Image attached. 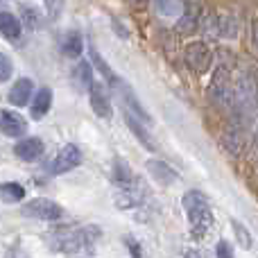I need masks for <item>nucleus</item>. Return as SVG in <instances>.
I'll return each instance as SVG.
<instances>
[{"label": "nucleus", "mask_w": 258, "mask_h": 258, "mask_svg": "<svg viewBox=\"0 0 258 258\" xmlns=\"http://www.w3.org/2000/svg\"><path fill=\"white\" fill-rule=\"evenodd\" d=\"M181 206H183V213H186V218H188V224H190L192 238L202 240L204 236H209L213 224H215L209 197L200 190H188L181 200Z\"/></svg>", "instance_id": "1"}, {"label": "nucleus", "mask_w": 258, "mask_h": 258, "mask_svg": "<svg viewBox=\"0 0 258 258\" xmlns=\"http://www.w3.org/2000/svg\"><path fill=\"white\" fill-rule=\"evenodd\" d=\"M100 231L95 227H66L50 233V247L61 254H84L91 251Z\"/></svg>", "instance_id": "2"}, {"label": "nucleus", "mask_w": 258, "mask_h": 258, "mask_svg": "<svg viewBox=\"0 0 258 258\" xmlns=\"http://www.w3.org/2000/svg\"><path fill=\"white\" fill-rule=\"evenodd\" d=\"M23 215L34 220H43V222H54V220H59L63 215V209L57 202L48 200V197H34V200H30L23 206Z\"/></svg>", "instance_id": "3"}, {"label": "nucleus", "mask_w": 258, "mask_h": 258, "mask_svg": "<svg viewBox=\"0 0 258 258\" xmlns=\"http://www.w3.org/2000/svg\"><path fill=\"white\" fill-rule=\"evenodd\" d=\"M209 95L215 104H220V107L233 104V86H231V77H229L227 68H218V71H215Z\"/></svg>", "instance_id": "4"}, {"label": "nucleus", "mask_w": 258, "mask_h": 258, "mask_svg": "<svg viewBox=\"0 0 258 258\" xmlns=\"http://www.w3.org/2000/svg\"><path fill=\"white\" fill-rule=\"evenodd\" d=\"M82 161H84V156H82L80 147L73 145V143H66V145L59 150V154L54 156V161H52V174L71 172V170L80 168Z\"/></svg>", "instance_id": "5"}, {"label": "nucleus", "mask_w": 258, "mask_h": 258, "mask_svg": "<svg viewBox=\"0 0 258 258\" xmlns=\"http://www.w3.org/2000/svg\"><path fill=\"white\" fill-rule=\"evenodd\" d=\"M211 61H213V54H211V48L204 43V41H192V43H188L186 63L190 66V71L206 73L211 68Z\"/></svg>", "instance_id": "6"}, {"label": "nucleus", "mask_w": 258, "mask_h": 258, "mask_svg": "<svg viewBox=\"0 0 258 258\" xmlns=\"http://www.w3.org/2000/svg\"><path fill=\"white\" fill-rule=\"evenodd\" d=\"M0 132L9 138H18L27 134V122L21 113L12 109H0Z\"/></svg>", "instance_id": "7"}, {"label": "nucleus", "mask_w": 258, "mask_h": 258, "mask_svg": "<svg viewBox=\"0 0 258 258\" xmlns=\"http://www.w3.org/2000/svg\"><path fill=\"white\" fill-rule=\"evenodd\" d=\"M89 100H91V109L95 111V116L104 118V120H109V118L113 116V107H111V98H109L107 89H104L100 82H95L93 86H91L89 91Z\"/></svg>", "instance_id": "8"}, {"label": "nucleus", "mask_w": 258, "mask_h": 258, "mask_svg": "<svg viewBox=\"0 0 258 258\" xmlns=\"http://www.w3.org/2000/svg\"><path fill=\"white\" fill-rule=\"evenodd\" d=\"M118 91H120V98H122V107H125V111H129L132 116H136L138 120H143L145 125H152V118H150V113H147V109L143 107L141 102H138L136 93L129 89L125 82L118 86Z\"/></svg>", "instance_id": "9"}, {"label": "nucleus", "mask_w": 258, "mask_h": 258, "mask_svg": "<svg viewBox=\"0 0 258 258\" xmlns=\"http://www.w3.org/2000/svg\"><path fill=\"white\" fill-rule=\"evenodd\" d=\"M32 91H34V82L30 77H21V80H16L12 84V91H9L7 98L14 107H27L32 102V98H34Z\"/></svg>", "instance_id": "10"}, {"label": "nucleus", "mask_w": 258, "mask_h": 258, "mask_svg": "<svg viewBox=\"0 0 258 258\" xmlns=\"http://www.w3.org/2000/svg\"><path fill=\"white\" fill-rule=\"evenodd\" d=\"M14 154H16L21 161L32 163V161H36L41 154H43V141L36 136L23 138V141H18L16 145H14Z\"/></svg>", "instance_id": "11"}, {"label": "nucleus", "mask_w": 258, "mask_h": 258, "mask_svg": "<svg viewBox=\"0 0 258 258\" xmlns=\"http://www.w3.org/2000/svg\"><path fill=\"white\" fill-rule=\"evenodd\" d=\"M147 172H150V177L154 179L156 183H161V186H170V183L177 181V172H174L172 168H170L165 161H159V159H150L145 163Z\"/></svg>", "instance_id": "12"}, {"label": "nucleus", "mask_w": 258, "mask_h": 258, "mask_svg": "<svg viewBox=\"0 0 258 258\" xmlns=\"http://www.w3.org/2000/svg\"><path fill=\"white\" fill-rule=\"evenodd\" d=\"M52 109V91L50 89H39L36 95L30 102V116L34 120H41L43 116H48V111Z\"/></svg>", "instance_id": "13"}, {"label": "nucleus", "mask_w": 258, "mask_h": 258, "mask_svg": "<svg viewBox=\"0 0 258 258\" xmlns=\"http://www.w3.org/2000/svg\"><path fill=\"white\" fill-rule=\"evenodd\" d=\"M113 202L118 209H134L141 202V190H136V183L134 186H118L113 190Z\"/></svg>", "instance_id": "14"}, {"label": "nucleus", "mask_w": 258, "mask_h": 258, "mask_svg": "<svg viewBox=\"0 0 258 258\" xmlns=\"http://www.w3.org/2000/svg\"><path fill=\"white\" fill-rule=\"evenodd\" d=\"M89 52H91V61H93V63H95V68H98V71L102 73L104 82H107V84H111V86H116V89H118V86L122 84V80L116 75V73H113V68L107 63V59L100 57V52L93 48V45H89Z\"/></svg>", "instance_id": "15"}, {"label": "nucleus", "mask_w": 258, "mask_h": 258, "mask_svg": "<svg viewBox=\"0 0 258 258\" xmlns=\"http://www.w3.org/2000/svg\"><path fill=\"white\" fill-rule=\"evenodd\" d=\"M23 32V23L14 16L12 12H3L0 14V34L9 41H16Z\"/></svg>", "instance_id": "16"}, {"label": "nucleus", "mask_w": 258, "mask_h": 258, "mask_svg": "<svg viewBox=\"0 0 258 258\" xmlns=\"http://www.w3.org/2000/svg\"><path fill=\"white\" fill-rule=\"evenodd\" d=\"M61 50H63V54L71 59L82 57V52H84V39H82L80 32H75V30L66 32V36H63V41H61Z\"/></svg>", "instance_id": "17"}, {"label": "nucleus", "mask_w": 258, "mask_h": 258, "mask_svg": "<svg viewBox=\"0 0 258 258\" xmlns=\"http://www.w3.org/2000/svg\"><path fill=\"white\" fill-rule=\"evenodd\" d=\"M125 122H127V127L134 132V136H136L138 141H141L143 145L147 147V150H154V143H152L150 132H147L145 122H143V120H138V118H136V116H132V113H129V111H125Z\"/></svg>", "instance_id": "18"}, {"label": "nucleus", "mask_w": 258, "mask_h": 258, "mask_svg": "<svg viewBox=\"0 0 258 258\" xmlns=\"http://www.w3.org/2000/svg\"><path fill=\"white\" fill-rule=\"evenodd\" d=\"M113 179L118 186H134L136 183L132 168L127 165L125 159H113Z\"/></svg>", "instance_id": "19"}, {"label": "nucleus", "mask_w": 258, "mask_h": 258, "mask_svg": "<svg viewBox=\"0 0 258 258\" xmlns=\"http://www.w3.org/2000/svg\"><path fill=\"white\" fill-rule=\"evenodd\" d=\"M25 197V188L16 181H5L0 186V200L7 202V204H16V202H23Z\"/></svg>", "instance_id": "20"}, {"label": "nucleus", "mask_w": 258, "mask_h": 258, "mask_svg": "<svg viewBox=\"0 0 258 258\" xmlns=\"http://www.w3.org/2000/svg\"><path fill=\"white\" fill-rule=\"evenodd\" d=\"M154 5L163 16H183V0H154Z\"/></svg>", "instance_id": "21"}, {"label": "nucleus", "mask_w": 258, "mask_h": 258, "mask_svg": "<svg viewBox=\"0 0 258 258\" xmlns=\"http://www.w3.org/2000/svg\"><path fill=\"white\" fill-rule=\"evenodd\" d=\"M231 229L233 233H236V240L238 245L242 247V249H251V245H254V240H251V233L247 231V227L242 222H238V220H231Z\"/></svg>", "instance_id": "22"}, {"label": "nucleus", "mask_w": 258, "mask_h": 258, "mask_svg": "<svg viewBox=\"0 0 258 258\" xmlns=\"http://www.w3.org/2000/svg\"><path fill=\"white\" fill-rule=\"evenodd\" d=\"M77 80H80L82 89L91 91V86L95 84V82H93V68H91V61H80V66H77Z\"/></svg>", "instance_id": "23"}, {"label": "nucleus", "mask_w": 258, "mask_h": 258, "mask_svg": "<svg viewBox=\"0 0 258 258\" xmlns=\"http://www.w3.org/2000/svg\"><path fill=\"white\" fill-rule=\"evenodd\" d=\"M21 16H23V23H25L27 27H32V30H36V27L41 25V16H39V12H36L34 7L23 5V7H21Z\"/></svg>", "instance_id": "24"}, {"label": "nucleus", "mask_w": 258, "mask_h": 258, "mask_svg": "<svg viewBox=\"0 0 258 258\" xmlns=\"http://www.w3.org/2000/svg\"><path fill=\"white\" fill-rule=\"evenodd\" d=\"M12 73H14L12 59H9L5 52H0V84H3V82H7L9 77H12Z\"/></svg>", "instance_id": "25"}, {"label": "nucleus", "mask_w": 258, "mask_h": 258, "mask_svg": "<svg viewBox=\"0 0 258 258\" xmlns=\"http://www.w3.org/2000/svg\"><path fill=\"white\" fill-rule=\"evenodd\" d=\"M236 21L233 18H220V27H218V34H222V36H236Z\"/></svg>", "instance_id": "26"}, {"label": "nucleus", "mask_w": 258, "mask_h": 258, "mask_svg": "<svg viewBox=\"0 0 258 258\" xmlns=\"http://www.w3.org/2000/svg\"><path fill=\"white\" fill-rule=\"evenodd\" d=\"M63 3H66V0H43L45 9H48V16L57 18L59 14H61V9H63Z\"/></svg>", "instance_id": "27"}, {"label": "nucleus", "mask_w": 258, "mask_h": 258, "mask_svg": "<svg viewBox=\"0 0 258 258\" xmlns=\"http://www.w3.org/2000/svg\"><path fill=\"white\" fill-rule=\"evenodd\" d=\"M215 254H218V258H233V249L227 240H220L215 247Z\"/></svg>", "instance_id": "28"}, {"label": "nucleus", "mask_w": 258, "mask_h": 258, "mask_svg": "<svg viewBox=\"0 0 258 258\" xmlns=\"http://www.w3.org/2000/svg\"><path fill=\"white\" fill-rule=\"evenodd\" d=\"M127 242H129V251H132V256L141 258V247H138V242L134 240V238H127Z\"/></svg>", "instance_id": "29"}, {"label": "nucleus", "mask_w": 258, "mask_h": 258, "mask_svg": "<svg viewBox=\"0 0 258 258\" xmlns=\"http://www.w3.org/2000/svg\"><path fill=\"white\" fill-rule=\"evenodd\" d=\"M134 3V7H138V9H145L147 7V0H132Z\"/></svg>", "instance_id": "30"}, {"label": "nucleus", "mask_w": 258, "mask_h": 258, "mask_svg": "<svg viewBox=\"0 0 258 258\" xmlns=\"http://www.w3.org/2000/svg\"><path fill=\"white\" fill-rule=\"evenodd\" d=\"M251 34H254V45L258 48V21L254 23V30H251Z\"/></svg>", "instance_id": "31"}, {"label": "nucleus", "mask_w": 258, "mask_h": 258, "mask_svg": "<svg viewBox=\"0 0 258 258\" xmlns=\"http://www.w3.org/2000/svg\"><path fill=\"white\" fill-rule=\"evenodd\" d=\"M186 258H202V254H200V251H188Z\"/></svg>", "instance_id": "32"}]
</instances>
